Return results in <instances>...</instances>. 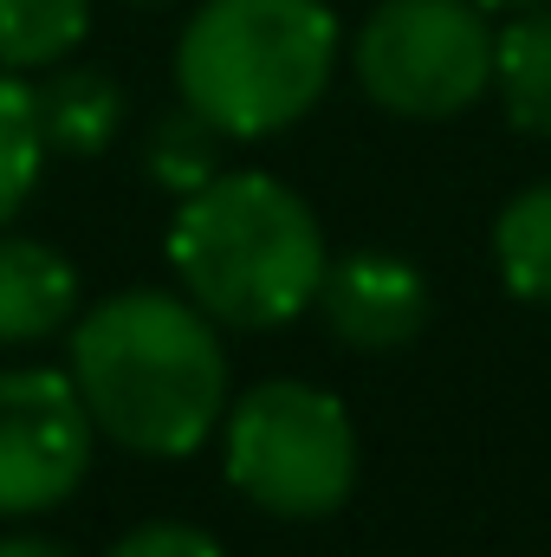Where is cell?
<instances>
[{
	"label": "cell",
	"mask_w": 551,
	"mask_h": 557,
	"mask_svg": "<svg viewBox=\"0 0 551 557\" xmlns=\"http://www.w3.org/2000/svg\"><path fill=\"white\" fill-rule=\"evenodd\" d=\"M351 72L370 104L390 117H461L480 91H493V26L474 0H383L357 46Z\"/></svg>",
	"instance_id": "5"
},
{
	"label": "cell",
	"mask_w": 551,
	"mask_h": 557,
	"mask_svg": "<svg viewBox=\"0 0 551 557\" xmlns=\"http://www.w3.org/2000/svg\"><path fill=\"white\" fill-rule=\"evenodd\" d=\"M91 26V0H0V65L39 72L59 65Z\"/></svg>",
	"instance_id": "12"
},
{
	"label": "cell",
	"mask_w": 551,
	"mask_h": 557,
	"mask_svg": "<svg viewBox=\"0 0 551 557\" xmlns=\"http://www.w3.org/2000/svg\"><path fill=\"white\" fill-rule=\"evenodd\" d=\"M169 267L182 292L228 331H279L318 305L325 234L305 195L260 169H221L182 195L169 221Z\"/></svg>",
	"instance_id": "2"
},
{
	"label": "cell",
	"mask_w": 551,
	"mask_h": 557,
	"mask_svg": "<svg viewBox=\"0 0 551 557\" xmlns=\"http://www.w3.org/2000/svg\"><path fill=\"white\" fill-rule=\"evenodd\" d=\"M72 389L91 428L124 454L182 460L228 409V350L195 298L137 285L78 318Z\"/></svg>",
	"instance_id": "1"
},
{
	"label": "cell",
	"mask_w": 551,
	"mask_h": 557,
	"mask_svg": "<svg viewBox=\"0 0 551 557\" xmlns=\"http://www.w3.org/2000/svg\"><path fill=\"white\" fill-rule=\"evenodd\" d=\"M474 7H487V13H519V7H546V0H474Z\"/></svg>",
	"instance_id": "17"
},
{
	"label": "cell",
	"mask_w": 551,
	"mask_h": 557,
	"mask_svg": "<svg viewBox=\"0 0 551 557\" xmlns=\"http://www.w3.org/2000/svg\"><path fill=\"white\" fill-rule=\"evenodd\" d=\"M39 162H46V137H39V117H33V85H20L0 65V227L33 195Z\"/></svg>",
	"instance_id": "14"
},
{
	"label": "cell",
	"mask_w": 551,
	"mask_h": 557,
	"mask_svg": "<svg viewBox=\"0 0 551 557\" xmlns=\"http://www.w3.org/2000/svg\"><path fill=\"white\" fill-rule=\"evenodd\" d=\"M338 72V13L325 0H208L175 39L182 104L228 143L292 131Z\"/></svg>",
	"instance_id": "3"
},
{
	"label": "cell",
	"mask_w": 551,
	"mask_h": 557,
	"mask_svg": "<svg viewBox=\"0 0 551 557\" xmlns=\"http://www.w3.org/2000/svg\"><path fill=\"white\" fill-rule=\"evenodd\" d=\"M318 305H325V324L338 331V344H351V350H403L428 324V285L396 253H351V260L325 267Z\"/></svg>",
	"instance_id": "7"
},
{
	"label": "cell",
	"mask_w": 551,
	"mask_h": 557,
	"mask_svg": "<svg viewBox=\"0 0 551 557\" xmlns=\"http://www.w3.org/2000/svg\"><path fill=\"white\" fill-rule=\"evenodd\" d=\"M493 91L513 131L551 143V7H519L493 33Z\"/></svg>",
	"instance_id": "10"
},
{
	"label": "cell",
	"mask_w": 551,
	"mask_h": 557,
	"mask_svg": "<svg viewBox=\"0 0 551 557\" xmlns=\"http://www.w3.org/2000/svg\"><path fill=\"white\" fill-rule=\"evenodd\" d=\"M0 557H72V552L52 545V539H0Z\"/></svg>",
	"instance_id": "16"
},
{
	"label": "cell",
	"mask_w": 551,
	"mask_h": 557,
	"mask_svg": "<svg viewBox=\"0 0 551 557\" xmlns=\"http://www.w3.org/2000/svg\"><path fill=\"white\" fill-rule=\"evenodd\" d=\"M105 557H228L201 525H182V519H149L137 532H124Z\"/></svg>",
	"instance_id": "15"
},
{
	"label": "cell",
	"mask_w": 551,
	"mask_h": 557,
	"mask_svg": "<svg viewBox=\"0 0 551 557\" xmlns=\"http://www.w3.org/2000/svg\"><path fill=\"white\" fill-rule=\"evenodd\" d=\"M78 311V273L65 253L26 234H0V344H39Z\"/></svg>",
	"instance_id": "8"
},
{
	"label": "cell",
	"mask_w": 551,
	"mask_h": 557,
	"mask_svg": "<svg viewBox=\"0 0 551 557\" xmlns=\"http://www.w3.org/2000/svg\"><path fill=\"white\" fill-rule=\"evenodd\" d=\"M98 428L72 376L0 370V519H33L65 506L91 473Z\"/></svg>",
	"instance_id": "6"
},
{
	"label": "cell",
	"mask_w": 551,
	"mask_h": 557,
	"mask_svg": "<svg viewBox=\"0 0 551 557\" xmlns=\"http://www.w3.org/2000/svg\"><path fill=\"white\" fill-rule=\"evenodd\" d=\"M33 117H39L46 149L105 156L124 131V91L98 65H72V72H52L46 85H33Z\"/></svg>",
	"instance_id": "9"
},
{
	"label": "cell",
	"mask_w": 551,
	"mask_h": 557,
	"mask_svg": "<svg viewBox=\"0 0 551 557\" xmlns=\"http://www.w3.org/2000/svg\"><path fill=\"white\" fill-rule=\"evenodd\" d=\"M137 7H162V0H137Z\"/></svg>",
	"instance_id": "18"
},
{
	"label": "cell",
	"mask_w": 551,
	"mask_h": 557,
	"mask_svg": "<svg viewBox=\"0 0 551 557\" xmlns=\"http://www.w3.org/2000/svg\"><path fill=\"white\" fill-rule=\"evenodd\" d=\"M228 480L273 519H331L357 486V428L311 383H254L228 409Z\"/></svg>",
	"instance_id": "4"
},
{
	"label": "cell",
	"mask_w": 551,
	"mask_h": 557,
	"mask_svg": "<svg viewBox=\"0 0 551 557\" xmlns=\"http://www.w3.org/2000/svg\"><path fill=\"white\" fill-rule=\"evenodd\" d=\"M221 149L228 137L201 117V111H169V117H156V131L143 143V169H149V182L156 188H169V195H195V188H208L215 175H221Z\"/></svg>",
	"instance_id": "13"
},
{
	"label": "cell",
	"mask_w": 551,
	"mask_h": 557,
	"mask_svg": "<svg viewBox=\"0 0 551 557\" xmlns=\"http://www.w3.org/2000/svg\"><path fill=\"white\" fill-rule=\"evenodd\" d=\"M493 260L513 298H532L551 305V182L546 188H526L500 208L493 221Z\"/></svg>",
	"instance_id": "11"
}]
</instances>
